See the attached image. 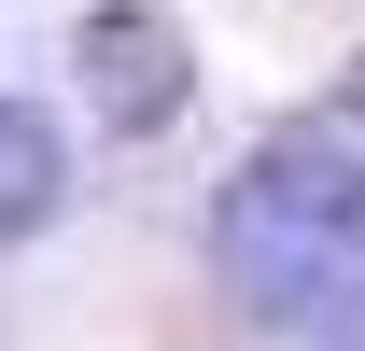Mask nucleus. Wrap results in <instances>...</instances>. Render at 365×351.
Wrapping results in <instances>:
<instances>
[{
    "mask_svg": "<svg viewBox=\"0 0 365 351\" xmlns=\"http://www.w3.org/2000/svg\"><path fill=\"white\" fill-rule=\"evenodd\" d=\"M365 253V155L351 141H253L225 169V197H211V267H225V295L253 309V323H309L323 281Z\"/></svg>",
    "mask_w": 365,
    "mask_h": 351,
    "instance_id": "obj_1",
    "label": "nucleus"
},
{
    "mask_svg": "<svg viewBox=\"0 0 365 351\" xmlns=\"http://www.w3.org/2000/svg\"><path fill=\"white\" fill-rule=\"evenodd\" d=\"M56 197H71V155H56V127L29 113V98H0V253L14 239H43Z\"/></svg>",
    "mask_w": 365,
    "mask_h": 351,
    "instance_id": "obj_3",
    "label": "nucleus"
},
{
    "mask_svg": "<svg viewBox=\"0 0 365 351\" xmlns=\"http://www.w3.org/2000/svg\"><path fill=\"white\" fill-rule=\"evenodd\" d=\"M351 113H365V71H351Z\"/></svg>",
    "mask_w": 365,
    "mask_h": 351,
    "instance_id": "obj_5",
    "label": "nucleus"
},
{
    "mask_svg": "<svg viewBox=\"0 0 365 351\" xmlns=\"http://www.w3.org/2000/svg\"><path fill=\"white\" fill-rule=\"evenodd\" d=\"M309 337H323V351H365V253L337 267V281H323V309H309Z\"/></svg>",
    "mask_w": 365,
    "mask_h": 351,
    "instance_id": "obj_4",
    "label": "nucleus"
},
{
    "mask_svg": "<svg viewBox=\"0 0 365 351\" xmlns=\"http://www.w3.org/2000/svg\"><path fill=\"white\" fill-rule=\"evenodd\" d=\"M71 56H85V98H98V127H113V141H155L182 98H197V71H182V29L155 14V0H98Z\"/></svg>",
    "mask_w": 365,
    "mask_h": 351,
    "instance_id": "obj_2",
    "label": "nucleus"
}]
</instances>
